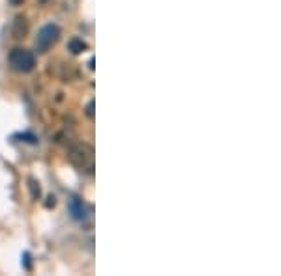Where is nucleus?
I'll return each mask as SVG.
<instances>
[{
    "mask_svg": "<svg viewBox=\"0 0 281 276\" xmlns=\"http://www.w3.org/2000/svg\"><path fill=\"white\" fill-rule=\"evenodd\" d=\"M10 64L15 71L30 73L36 66V58H34V52L26 51V49H13L10 54Z\"/></svg>",
    "mask_w": 281,
    "mask_h": 276,
    "instance_id": "1",
    "label": "nucleus"
},
{
    "mask_svg": "<svg viewBox=\"0 0 281 276\" xmlns=\"http://www.w3.org/2000/svg\"><path fill=\"white\" fill-rule=\"evenodd\" d=\"M60 37V28L57 25H45L42 30L38 32L36 37V51L38 52H47Z\"/></svg>",
    "mask_w": 281,
    "mask_h": 276,
    "instance_id": "2",
    "label": "nucleus"
},
{
    "mask_svg": "<svg viewBox=\"0 0 281 276\" xmlns=\"http://www.w3.org/2000/svg\"><path fill=\"white\" fill-rule=\"evenodd\" d=\"M68 159L72 161V164H75L77 168H92V149L86 144H77L72 146L68 153Z\"/></svg>",
    "mask_w": 281,
    "mask_h": 276,
    "instance_id": "3",
    "label": "nucleus"
},
{
    "mask_svg": "<svg viewBox=\"0 0 281 276\" xmlns=\"http://www.w3.org/2000/svg\"><path fill=\"white\" fill-rule=\"evenodd\" d=\"M69 213H72V216L75 220H84L86 215H89V207L84 205V202L81 198L73 196V198L69 200Z\"/></svg>",
    "mask_w": 281,
    "mask_h": 276,
    "instance_id": "4",
    "label": "nucleus"
},
{
    "mask_svg": "<svg viewBox=\"0 0 281 276\" xmlns=\"http://www.w3.org/2000/svg\"><path fill=\"white\" fill-rule=\"evenodd\" d=\"M69 51L73 52V54H81V52H84L86 51V43H84L83 40H72L69 41Z\"/></svg>",
    "mask_w": 281,
    "mask_h": 276,
    "instance_id": "5",
    "label": "nucleus"
},
{
    "mask_svg": "<svg viewBox=\"0 0 281 276\" xmlns=\"http://www.w3.org/2000/svg\"><path fill=\"white\" fill-rule=\"evenodd\" d=\"M28 189H30V194L34 200L40 198V194H42V189H40V183H38L36 179H28Z\"/></svg>",
    "mask_w": 281,
    "mask_h": 276,
    "instance_id": "6",
    "label": "nucleus"
},
{
    "mask_svg": "<svg viewBox=\"0 0 281 276\" xmlns=\"http://www.w3.org/2000/svg\"><path fill=\"white\" fill-rule=\"evenodd\" d=\"M17 28H19V30H15V37H21L23 34H25L26 32V26H25V19H21V17H19V19H17Z\"/></svg>",
    "mask_w": 281,
    "mask_h": 276,
    "instance_id": "7",
    "label": "nucleus"
},
{
    "mask_svg": "<svg viewBox=\"0 0 281 276\" xmlns=\"http://www.w3.org/2000/svg\"><path fill=\"white\" fill-rule=\"evenodd\" d=\"M86 116H89V118H94V101H90L89 105H86Z\"/></svg>",
    "mask_w": 281,
    "mask_h": 276,
    "instance_id": "8",
    "label": "nucleus"
},
{
    "mask_svg": "<svg viewBox=\"0 0 281 276\" xmlns=\"http://www.w3.org/2000/svg\"><path fill=\"white\" fill-rule=\"evenodd\" d=\"M57 204V202H55V196H49V198H47V207H52V205Z\"/></svg>",
    "mask_w": 281,
    "mask_h": 276,
    "instance_id": "9",
    "label": "nucleus"
},
{
    "mask_svg": "<svg viewBox=\"0 0 281 276\" xmlns=\"http://www.w3.org/2000/svg\"><path fill=\"white\" fill-rule=\"evenodd\" d=\"M23 258H25V267L26 269H30V254H25Z\"/></svg>",
    "mask_w": 281,
    "mask_h": 276,
    "instance_id": "10",
    "label": "nucleus"
},
{
    "mask_svg": "<svg viewBox=\"0 0 281 276\" xmlns=\"http://www.w3.org/2000/svg\"><path fill=\"white\" fill-rule=\"evenodd\" d=\"M10 2H11V4H13V6H19V4H21V2H23V0H10Z\"/></svg>",
    "mask_w": 281,
    "mask_h": 276,
    "instance_id": "11",
    "label": "nucleus"
},
{
    "mask_svg": "<svg viewBox=\"0 0 281 276\" xmlns=\"http://www.w3.org/2000/svg\"><path fill=\"white\" fill-rule=\"evenodd\" d=\"M40 2H42V4H45V2H47V0H40Z\"/></svg>",
    "mask_w": 281,
    "mask_h": 276,
    "instance_id": "12",
    "label": "nucleus"
}]
</instances>
